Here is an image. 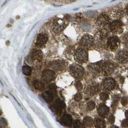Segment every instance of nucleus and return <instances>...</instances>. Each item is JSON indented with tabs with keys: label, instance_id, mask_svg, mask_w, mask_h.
Returning <instances> with one entry per match:
<instances>
[{
	"label": "nucleus",
	"instance_id": "nucleus-14",
	"mask_svg": "<svg viewBox=\"0 0 128 128\" xmlns=\"http://www.w3.org/2000/svg\"><path fill=\"white\" fill-rule=\"evenodd\" d=\"M103 85L106 90L110 91L115 88L116 82L113 78H107L103 81Z\"/></svg>",
	"mask_w": 128,
	"mask_h": 128
},
{
	"label": "nucleus",
	"instance_id": "nucleus-34",
	"mask_svg": "<svg viewBox=\"0 0 128 128\" xmlns=\"http://www.w3.org/2000/svg\"><path fill=\"white\" fill-rule=\"evenodd\" d=\"M111 128H119L117 126H115V125H113L111 127Z\"/></svg>",
	"mask_w": 128,
	"mask_h": 128
},
{
	"label": "nucleus",
	"instance_id": "nucleus-24",
	"mask_svg": "<svg viewBox=\"0 0 128 128\" xmlns=\"http://www.w3.org/2000/svg\"><path fill=\"white\" fill-rule=\"evenodd\" d=\"M22 72L25 75L28 76L31 74L32 70L31 67L28 65H25L22 68Z\"/></svg>",
	"mask_w": 128,
	"mask_h": 128
},
{
	"label": "nucleus",
	"instance_id": "nucleus-8",
	"mask_svg": "<svg viewBox=\"0 0 128 128\" xmlns=\"http://www.w3.org/2000/svg\"><path fill=\"white\" fill-rule=\"evenodd\" d=\"M80 44L85 48H89L92 47L94 43V37L90 35H84L80 40Z\"/></svg>",
	"mask_w": 128,
	"mask_h": 128
},
{
	"label": "nucleus",
	"instance_id": "nucleus-10",
	"mask_svg": "<svg viewBox=\"0 0 128 128\" xmlns=\"http://www.w3.org/2000/svg\"><path fill=\"white\" fill-rule=\"evenodd\" d=\"M49 66L51 69L57 71L63 70L65 67V62L61 60H56L51 61L49 64Z\"/></svg>",
	"mask_w": 128,
	"mask_h": 128
},
{
	"label": "nucleus",
	"instance_id": "nucleus-4",
	"mask_svg": "<svg viewBox=\"0 0 128 128\" xmlns=\"http://www.w3.org/2000/svg\"><path fill=\"white\" fill-rule=\"evenodd\" d=\"M74 59L77 62L80 63L85 62L88 59V52L84 49H79L74 54Z\"/></svg>",
	"mask_w": 128,
	"mask_h": 128
},
{
	"label": "nucleus",
	"instance_id": "nucleus-30",
	"mask_svg": "<svg viewBox=\"0 0 128 128\" xmlns=\"http://www.w3.org/2000/svg\"><path fill=\"white\" fill-rule=\"evenodd\" d=\"M75 86L76 88H77V89L79 91L81 90L82 89V88H83L82 84L80 82H76V83L75 84Z\"/></svg>",
	"mask_w": 128,
	"mask_h": 128
},
{
	"label": "nucleus",
	"instance_id": "nucleus-27",
	"mask_svg": "<svg viewBox=\"0 0 128 128\" xmlns=\"http://www.w3.org/2000/svg\"><path fill=\"white\" fill-rule=\"evenodd\" d=\"M109 98L108 94L106 92H102L100 94V98L103 101H107Z\"/></svg>",
	"mask_w": 128,
	"mask_h": 128
},
{
	"label": "nucleus",
	"instance_id": "nucleus-18",
	"mask_svg": "<svg viewBox=\"0 0 128 128\" xmlns=\"http://www.w3.org/2000/svg\"><path fill=\"white\" fill-rule=\"evenodd\" d=\"M32 59L40 61L43 58V53L41 50L38 49H34L31 54Z\"/></svg>",
	"mask_w": 128,
	"mask_h": 128
},
{
	"label": "nucleus",
	"instance_id": "nucleus-19",
	"mask_svg": "<svg viewBox=\"0 0 128 128\" xmlns=\"http://www.w3.org/2000/svg\"><path fill=\"white\" fill-rule=\"evenodd\" d=\"M62 123L66 126L71 127L73 124L72 117L69 114L64 115L61 118Z\"/></svg>",
	"mask_w": 128,
	"mask_h": 128
},
{
	"label": "nucleus",
	"instance_id": "nucleus-33",
	"mask_svg": "<svg viewBox=\"0 0 128 128\" xmlns=\"http://www.w3.org/2000/svg\"><path fill=\"white\" fill-rule=\"evenodd\" d=\"M122 125L123 127H127L128 126V120L127 119H124L122 122Z\"/></svg>",
	"mask_w": 128,
	"mask_h": 128
},
{
	"label": "nucleus",
	"instance_id": "nucleus-6",
	"mask_svg": "<svg viewBox=\"0 0 128 128\" xmlns=\"http://www.w3.org/2000/svg\"><path fill=\"white\" fill-rule=\"evenodd\" d=\"M109 30L112 33L115 34H121L123 30L122 23L119 20H115L110 24Z\"/></svg>",
	"mask_w": 128,
	"mask_h": 128
},
{
	"label": "nucleus",
	"instance_id": "nucleus-32",
	"mask_svg": "<svg viewBox=\"0 0 128 128\" xmlns=\"http://www.w3.org/2000/svg\"><path fill=\"white\" fill-rule=\"evenodd\" d=\"M115 118L114 117V115H111L109 118H108V122L111 124H113L115 122Z\"/></svg>",
	"mask_w": 128,
	"mask_h": 128
},
{
	"label": "nucleus",
	"instance_id": "nucleus-20",
	"mask_svg": "<svg viewBox=\"0 0 128 128\" xmlns=\"http://www.w3.org/2000/svg\"><path fill=\"white\" fill-rule=\"evenodd\" d=\"M99 91V87L97 84H93L89 86L87 89V93L90 95L97 94Z\"/></svg>",
	"mask_w": 128,
	"mask_h": 128
},
{
	"label": "nucleus",
	"instance_id": "nucleus-13",
	"mask_svg": "<svg viewBox=\"0 0 128 128\" xmlns=\"http://www.w3.org/2000/svg\"><path fill=\"white\" fill-rule=\"evenodd\" d=\"M102 63L101 61L91 63L88 65V68L89 71L94 74H99L101 72Z\"/></svg>",
	"mask_w": 128,
	"mask_h": 128
},
{
	"label": "nucleus",
	"instance_id": "nucleus-7",
	"mask_svg": "<svg viewBox=\"0 0 128 128\" xmlns=\"http://www.w3.org/2000/svg\"><path fill=\"white\" fill-rule=\"evenodd\" d=\"M120 40L116 36H112L109 38L107 42V46L110 50H115L119 46Z\"/></svg>",
	"mask_w": 128,
	"mask_h": 128
},
{
	"label": "nucleus",
	"instance_id": "nucleus-26",
	"mask_svg": "<svg viewBox=\"0 0 128 128\" xmlns=\"http://www.w3.org/2000/svg\"><path fill=\"white\" fill-rule=\"evenodd\" d=\"M74 128H85L84 125L79 120H76L74 124Z\"/></svg>",
	"mask_w": 128,
	"mask_h": 128
},
{
	"label": "nucleus",
	"instance_id": "nucleus-31",
	"mask_svg": "<svg viewBox=\"0 0 128 128\" xmlns=\"http://www.w3.org/2000/svg\"><path fill=\"white\" fill-rule=\"evenodd\" d=\"M128 103V99L126 97H124L121 99V104L123 106H126Z\"/></svg>",
	"mask_w": 128,
	"mask_h": 128
},
{
	"label": "nucleus",
	"instance_id": "nucleus-29",
	"mask_svg": "<svg viewBox=\"0 0 128 128\" xmlns=\"http://www.w3.org/2000/svg\"><path fill=\"white\" fill-rule=\"evenodd\" d=\"M82 98H83L82 94L80 93H78L75 95L74 99L76 101H80L82 100Z\"/></svg>",
	"mask_w": 128,
	"mask_h": 128
},
{
	"label": "nucleus",
	"instance_id": "nucleus-2",
	"mask_svg": "<svg viewBox=\"0 0 128 128\" xmlns=\"http://www.w3.org/2000/svg\"><path fill=\"white\" fill-rule=\"evenodd\" d=\"M70 73L72 76L76 78H81L84 74V69L83 67L77 64H73L70 66Z\"/></svg>",
	"mask_w": 128,
	"mask_h": 128
},
{
	"label": "nucleus",
	"instance_id": "nucleus-3",
	"mask_svg": "<svg viewBox=\"0 0 128 128\" xmlns=\"http://www.w3.org/2000/svg\"><path fill=\"white\" fill-rule=\"evenodd\" d=\"M116 68L115 63L111 61H107L102 66L101 72L105 76L111 75L114 71Z\"/></svg>",
	"mask_w": 128,
	"mask_h": 128
},
{
	"label": "nucleus",
	"instance_id": "nucleus-15",
	"mask_svg": "<svg viewBox=\"0 0 128 128\" xmlns=\"http://www.w3.org/2000/svg\"><path fill=\"white\" fill-rule=\"evenodd\" d=\"M110 21V18L106 14L100 15L97 19V24L99 26H104L107 25Z\"/></svg>",
	"mask_w": 128,
	"mask_h": 128
},
{
	"label": "nucleus",
	"instance_id": "nucleus-28",
	"mask_svg": "<svg viewBox=\"0 0 128 128\" xmlns=\"http://www.w3.org/2000/svg\"><path fill=\"white\" fill-rule=\"evenodd\" d=\"M87 108L89 109V110L90 111H92L93 109H94V108L95 107V104L94 103V101H90L87 103Z\"/></svg>",
	"mask_w": 128,
	"mask_h": 128
},
{
	"label": "nucleus",
	"instance_id": "nucleus-1",
	"mask_svg": "<svg viewBox=\"0 0 128 128\" xmlns=\"http://www.w3.org/2000/svg\"><path fill=\"white\" fill-rule=\"evenodd\" d=\"M56 92V85L54 84H51L49 86V90L45 91L42 94V97L47 102H51L54 98Z\"/></svg>",
	"mask_w": 128,
	"mask_h": 128
},
{
	"label": "nucleus",
	"instance_id": "nucleus-11",
	"mask_svg": "<svg viewBox=\"0 0 128 128\" xmlns=\"http://www.w3.org/2000/svg\"><path fill=\"white\" fill-rule=\"evenodd\" d=\"M48 36L45 34H39L38 35L36 42V46L39 48L44 47L48 41Z\"/></svg>",
	"mask_w": 128,
	"mask_h": 128
},
{
	"label": "nucleus",
	"instance_id": "nucleus-21",
	"mask_svg": "<svg viewBox=\"0 0 128 128\" xmlns=\"http://www.w3.org/2000/svg\"><path fill=\"white\" fill-rule=\"evenodd\" d=\"M94 123L96 128H105L106 126V121L104 119L100 118H96Z\"/></svg>",
	"mask_w": 128,
	"mask_h": 128
},
{
	"label": "nucleus",
	"instance_id": "nucleus-25",
	"mask_svg": "<svg viewBox=\"0 0 128 128\" xmlns=\"http://www.w3.org/2000/svg\"><path fill=\"white\" fill-rule=\"evenodd\" d=\"M108 35V31L106 30H102L99 34V38L101 40H103L106 39Z\"/></svg>",
	"mask_w": 128,
	"mask_h": 128
},
{
	"label": "nucleus",
	"instance_id": "nucleus-17",
	"mask_svg": "<svg viewBox=\"0 0 128 128\" xmlns=\"http://www.w3.org/2000/svg\"><path fill=\"white\" fill-rule=\"evenodd\" d=\"M109 111V108L105 104L100 105L98 109V115L103 118L106 117Z\"/></svg>",
	"mask_w": 128,
	"mask_h": 128
},
{
	"label": "nucleus",
	"instance_id": "nucleus-12",
	"mask_svg": "<svg viewBox=\"0 0 128 128\" xmlns=\"http://www.w3.org/2000/svg\"><path fill=\"white\" fill-rule=\"evenodd\" d=\"M52 108L58 114H60L65 108V104L62 100H56L52 104Z\"/></svg>",
	"mask_w": 128,
	"mask_h": 128
},
{
	"label": "nucleus",
	"instance_id": "nucleus-23",
	"mask_svg": "<svg viewBox=\"0 0 128 128\" xmlns=\"http://www.w3.org/2000/svg\"><path fill=\"white\" fill-rule=\"evenodd\" d=\"M84 124L87 127H91L94 124V121L93 119L90 117H86L84 119Z\"/></svg>",
	"mask_w": 128,
	"mask_h": 128
},
{
	"label": "nucleus",
	"instance_id": "nucleus-35",
	"mask_svg": "<svg viewBox=\"0 0 128 128\" xmlns=\"http://www.w3.org/2000/svg\"><path fill=\"white\" fill-rule=\"evenodd\" d=\"M0 128H1V127H0Z\"/></svg>",
	"mask_w": 128,
	"mask_h": 128
},
{
	"label": "nucleus",
	"instance_id": "nucleus-5",
	"mask_svg": "<svg viewBox=\"0 0 128 128\" xmlns=\"http://www.w3.org/2000/svg\"><path fill=\"white\" fill-rule=\"evenodd\" d=\"M66 22L61 19L58 18L53 22V29L56 33H60L67 26Z\"/></svg>",
	"mask_w": 128,
	"mask_h": 128
},
{
	"label": "nucleus",
	"instance_id": "nucleus-22",
	"mask_svg": "<svg viewBox=\"0 0 128 128\" xmlns=\"http://www.w3.org/2000/svg\"><path fill=\"white\" fill-rule=\"evenodd\" d=\"M35 88L39 91H43L45 88V86L43 83L39 80H35L33 83Z\"/></svg>",
	"mask_w": 128,
	"mask_h": 128
},
{
	"label": "nucleus",
	"instance_id": "nucleus-16",
	"mask_svg": "<svg viewBox=\"0 0 128 128\" xmlns=\"http://www.w3.org/2000/svg\"><path fill=\"white\" fill-rule=\"evenodd\" d=\"M116 59L120 63H126L128 61V52L127 50L118 51L116 55Z\"/></svg>",
	"mask_w": 128,
	"mask_h": 128
},
{
	"label": "nucleus",
	"instance_id": "nucleus-9",
	"mask_svg": "<svg viewBox=\"0 0 128 128\" xmlns=\"http://www.w3.org/2000/svg\"><path fill=\"white\" fill-rule=\"evenodd\" d=\"M56 78L55 72L51 70H45L42 74V79L46 83H50L53 81Z\"/></svg>",
	"mask_w": 128,
	"mask_h": 128
}]
</instances>
